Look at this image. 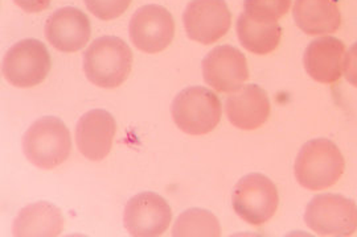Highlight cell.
Segmentation results:
<instances>
[{
	"instance_id": "cell-23",
	"label": "cell",
	"mask_w": 357,
	"mask_h": 237,
	"mask_svg": "<svg viewBox=\"0 0 357 237\" xmlns=\"http://www.w3.org/2000/svg\"><path fill=\"white\" fill-rule=\"evenodd\" d=\"M52 0H13L23 11L28 13H38L45 11L51 6Z\"/></svg>"
},
{
	"instance_id": "cell-12",
	"label": "cell",
	"mask_w": 357,
	"mask_h": 237,
	"mask_svg": "<svg viewBox=\"0 0 357 237\" xmlns=\"http://www.w3.org/2000/svg\"><path fill=\"white\" fill-rule=\"evenodd\" d=\"M91 35L89 17L76 7H63L45 23V38L63 53H75L86 47Z\"/></svg>"
},
{
	"instance_id": "cell-17",
	"label": "cell",
	"mask_w": 357,
	"mask_h": 237,
	"mask_svg": "<svg viewBox=\"0 0 357 237\" xmlns=\"http://www.w3.org/2000/svg\"><path fill=\"white\" fill-rule=\"evenodd\" d=\"M294 22L311 36L336 32L342 24V15L335 0H295Z\"/></svg>"
},
{
	"instance_id": "cell-21",
	"label": "cell",
	"mask_w": 357,
	"mask_h": 237,
	"mask_svg": "<svg viewBox=\"0 0 357 237\" xmlns=\"http://www.w3.org/2000/svg\"><path fill=\"white\" fill-rule=\"evenodd\" d=\"M86 8L103 22L122 16L132 0H84Z\"/></svg>"
},
{
	"instance_id": "cell-20",
	"label": "cell",
	"mask_w": 357,
	"mask_h": 237,
	"mask_svg": "<svg viewBox=\"0 0 357 237\" xmlns=\"http://www.w3.org/2000/svg\"><path fill=\"white\" fill-rule=\"evenodd\" d=\"M290 6L291 0H243V13L257 20H278Z\"/></svg>"
},
{
	"instance_id": "cell-10",
	"label": "cell",
	"mask_w": 357,
	"mask_h": 237,
	"mask_svg": "<svg viewBox=\"0 0 357 237\" xmlns=\"http://www.w3.org/2000/svg\"><path fill=\"white\" fill-rule=\"evenodd\" d=\"M187 36L211 45L229 32L231 13L225 0H191L183 13Z\"/></svg>"
},
{
	"instance_id": "cell-18",
	"label": "cell",
	"mask_w": 357,
	"mask_h": 237,
	"mask_svg": "<svg viewBox=\"0 0 357 237\" xmlns=\"http://www.w3.org/2000/svg\"><path fill=\"white\" fill-rule=\"evenodd\" d=\"M236 28L241 45L255 54H268L281 42L282 28L277 20H257L243 13Z\"/></svg>"
},
{
	"instance_id": "cell-7",
	"label": "cell",
	"mask_w": 357,
	"mask_h": 237,
	"mask_svg": "<svg viewBox=\"0 0 357 237\" xmlns=\"http://www.w3.org/2000/svg\"><path fill=\"white\" fill-rule=\"evenodd\" d=\"M305 222L320 236H351L357 231V204L339 194L317 195L307 204Z\"/></svg>"
},
{
	"instance_id": "cell-11",
	"label": "cell",
	"mask_w": 357,
	"mask_h": 237,
	"mask_svg": "<svg viewBox=\"0 0 357 237\" xmlns=\"http://www.w3.org/2000/svg\"><path fill=\"white\" fill-rule=\"evenodd\" d=\"M204 81L218 92H234L243 88L249 78L246 57L231 45H220L203 60Z\"/></svg>"
},
{
	"instance_id": "cell-8",
	"label": "cell",
	"mask_w": 357,
	"mask_h": 237,
	"mask_svg": "<svg viewBox=\"0 0 357 237\" xmlns=\"http://www.w3.org/2000/svg\"><path fill=\"white\" fill-rule=\"evenodd\" d=\"M128 33L135 48L155 54L167 49L175 36V22L167 8L147 4L138 8L128 25Z\"/></svg>"
},
{
	"instance_id": "cell-13",
	"label": "cell",
	"mask_w": 357,
	"mask_h": 237,
	"mask_svg": "<svg viewBox=\"0 0 357 237\" xmlns=\"http://www.w3.org/2000/svg\"><path fill=\"white\" fill-rule=\"evenodd\" d=\"M116 132L114 116L105 110L82 115L76 126L78 150L90 161H102L110 153Z\"/></svg>"
},
{
	"instance_id": "cell-14",
	"label": "cell",
	"mask_w": 357,
	"mask_h": 237,
	"mask_svg": "<svg viewBox=\"0 0 357 237\" xmlns=\"http://www.w3.org/2000/svg\"><path fill=\"white\" fill-rule=\"evenodd\" d=\"M345 45L332 36L315 38L308 44L303 56L307 74L320 83H335L343 74Z\"/></svg>"
},
{
	"instance_id": "cell-1",
	"label": "cell",
	"mask_w": 357,
	"mask_h": 237,
	"mask_svg": "<svg viewBox=\"0 0 357 237\" xmlns=\"http://www.w3.org/2000/svg\"><path fill=\"white\" fill-rule=\"evenodd\" d=\"M132 60L128 42L116 36H103L94 40L84 53V72L98 88H118L128 79Z\"/></svg>"
},
{
	"instance_id": "cell-2",
	"label": "cell",
	"mask_w": 357,
	"mask_h": 237,
	"mask_svg": "<svg viewBox=\"0 0 357 237\" xmlns=\"http://www.w3.org/2000/svg\"><path fill=\"white\" fill-rule=\"evenodd\" d=\"M344 169L342 152L327 138H315L306 142L298 153L294 166L299 185L312 191L333 186Z\"/></svg>"
},
{
	"instance_id": "cell-22",
	"label": "cell",
	"mask_w": 357,
	"mask_h": 237,
	"mask_svg": "<svg viewBox=\"0 0 357 237\" xmlns=\"http://www.w3.org/2000/svg\"><path fill=\"white\" fill-rule=\"evenodd\" d=\"M343 73L345 79L357 88V41L345 53Z\"/></svg>"
},
{
	"instance_id": "cell-19",
	"label": "cell",
	"mask_w": 357,
	"mask_h": 237,
	"mask_svg": "<svg viewBox=\"0 0 357 237\" xmlns=\"http://www.w3.org/2000/svg\"><path fill=\"white\" fill-rule=\"evenodd\" d=\"M172 236H221V225L216 216L203 209H190L180 213L172 228Z\"/></svg>"
},
{
	"instance_id": "cell-4",
	"label": "cell",
	"mask_w": 357,
	"mask_h": 237,
	"mask_svg": "<svg viewBox=\"0 0 357 237\" xmlns=\"http://www.w3.org/2000/svg\"><path fill=\"white\" fill-rule=\"evenodd\" d=\"M222 113L221 100L213 91L192 86L180 91L171 106V115L184 133L200 136L216 128Z\"/></svg>"
},
{
	"instance_id": "cell-16",
	"label": "cell",
	"mask_w": 357,
	"mask_h": 237,
	"mask_svg": "<svg viewBox=\"0 0 357 237\" xmlns=\"http://www.w3.org/2000/svg\"><path fill=\"white\" fill-rule=\"evenodd\" d=\"M64 229V216L50 202H36L24 207L15 220L13 236L54 237Z\"/></svg>"
},
{
	"instance_id": "cell-3",
	"label": "cell",
	"mask_w": 357,
	"mask_h": 237,
	"mask_svg": "<svg viewBox=\"0 0 357 237\" xmlns=\"http://www.w3.org/2000/svg\"><path fill=\"white\" fill-rule=\"evenodd\" d=\"M72 150V138L64 122L56 116H44L28 128L23 138L26 158L44 170L64 163Z\"/></svg>"
},
{
	"instance_id": "cell-5",
	"label": "cell",
	"mask_w": 357,
	"mask_h": 237,
	"mask_svg": "<svg viewBox=\"0 0 357 237\" xmlns=\"http://www.w3.org/2000/svg\"><path fill=\"white\" fill-rule=\"evenodd\" d=\"M51 67V54L44 42L26 38L7 50L1 73L15 88H28L40 85L50 74Z\"/></svg>"
},
{
	"instance_id": "cell-9",
	"label": "cell",
	"mask_w": 357,
	"mask_h": 237,
	"mask_svg": "<svg viewBox=\"0 0 357 237\" xmlns=\"http://www.w3.org/2000/svg\"><path fill=\"white\" fill-rule=\"evenodd\" d=\"M172 220V211L167 200L153 191L137 194L128 200L123 223L131 236H162Z\"/></svg>"
},
{
	"instance_id": "cell-15",
	"label": "cell",
	"mask_w": 357,
	"mask_h": 237,
	"mask_svg": "<svg viewBox=\"0 0 357 237\" xmlns=\"http://www.w3.org/2000/svg\"><path fill=\"white\" fill-rule=\"evenodd\" d=\"M225 113L236 128L257 129L266 123L270 115L268 94L257 85H246L225 99Z\"/></svg>"
},
{
	"instance_id": "cell-6",
	"label": "cell",
	"mask_w": 357,
	"mask_h": 237,
	"mask_svg": "<svg viewBox=\"0 0 357 237\" xmlns=\"http://www.w3.org/2000/svg\"><path fill=\"white\" fill-rule=\"evenodd\" d=\"M278 203L277 186L261 173L245 175L233 188V210L249 224H265L274 216Z\"/></svg>"
}]
</instances>
